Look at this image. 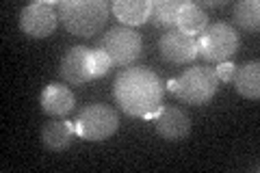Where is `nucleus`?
<instances>
[{
    "label": "nucleus",
    "instance_id": "ddd939ff",
    "mask_svg": "<svg viewBox=\"0 0 260 173\" xmlns=\"http://www.w3.org/2000/svg\"><path fill=\"white\" fill-rule=\"evenodd\" d=\"M111 11L121 22V26L135 28L152 18V0H115Z\"/></svg>",
    "mask_w": 260,
    "mask_h": 173
},
{
    "label": "nucleus",
    "instance_id": "423d86ee",
    "mask_svg": "<svg viewBox=\"0 0 260 173\" xmlns=\"http://www.w3.org/2000/svg\"><path fill=\"white\" fill-rule=\"evenodd\" d=\"M100 48H104V52L111 56L113 65H117V67H128L130 63L141 56L143 39H141V32H137L135 28L115 26L102 37Z\"/></svg>",
    "mask_w": 260,
    "mask_h": 173
},
{
    "label": "nucleus",
    "instance_id": "aec40b11",
    "mask_svg": "<svg viewBox=\"0 0 260 173\" xmlns=\"http://www.w3.org/2000/svg\"><path fill=\"white\" fill-rule=\"evenodd\" d=\"M202 9H215V7H225V0H200Z\"/></svg>",
    "mask_w": 260,
    "mask_h": 173
},
{
    "label": "nucleus",
    "instance_id": "2eb2a0df",
    "mask_svg": "<svg viewBox=\"0 0 260 173\" xmlns=\"http://www.w3.org/2000/svg\"><path fill=\"white\" fill-rule=\"evenodd\" d=\"M232 82L237 87L239 95L256 102L260 97V63L249 61L245 65H241V67H237V76H234Z\"/></svg>",
    "mask_w": 260,
    "mask_h": 173
},
{
    "label": "nucleus",
    "instance_id": "a211bd4d",
    "mask_svg": "<svg viewBox=\"0 0 260 173\" xmlns=\"http://www.w3.org/2000/svg\"><path fill=\"white\" fill-rule=\"evenodd\" d=\"M111 56L104 52V48H91L89 50V70L93 78H102L111 70Z\"/></svg>",
    "mask_w": 260,
    "mask_h": 173
},
{
    "label": "nucleus",
    "instance_id": "0eeeda50",
    "mask_svg": "<svg viewBox=\"0 0 260 173\" xmlns=\"http://www.w3.org/2000/svg\"><path fill=\"white\" fill-rule=\"evenodd\" d=\"M59 3H37L26 5L20 11V30L32 39L50 37L59 26Z\"/></svg>",
    "mask_w": 260,
    "mask_h": 173
},
{
    "label": "nucleus",
    "instance_id": "39448f33",
    "mask_svg": "<svg viewBox=\"0 0 260 173\" xmlns=\"http://www.w3.org/2000/svg\"><path fill=\"white\" fill-rule=\"evenodd\" d=\"M76 136L83 141H107L119 128V115L109 104H87L74 121Z\"/></svg>",
    "mask_w": 260,
    "mask_h": 173
},
{
    "label": "nucleus",
    "instance_id": "f03ea898",
    "mask_svg": "<svg viewBox=\"0 0 260 173\" xmlns=\"http://www.w3.org/2000/svg\"><path fill=\"white\" fill-rule=\"evenodd\" d=\"M56 9H59V22L70 35L95 37L111 15V3L107 0H61Z\"/></svg>",
    "mask_w": 260,
    "mask_h": 173
},
{
    "label": "nucleus",
    "instance_id": "4468645a",
    "mask_svg": "<svg viewBox=\"0 0 260 173\" xmlns=\"http://www.w3.org/2000/svg\"><path fill=\"white\" fill-rule=\"evenodd\" d=\"M208 26V13L202 9L198 3H184L178 11V20H176V28L184 32L189 37H195L200 32H204V28Z\"/></svg>",
    "mask_w": 260,
    "mask_h": 173
},
{
    "label": "nucleus",
    "instance_id": "7ed1b4c3",
    "mask_svg": "<svg viewBox=\"0 0 260 173\" xmlns=\"http://www.w3.org/2000/svg\"><path fill=\"white\" fill-rule=\"evenodd\" d=\"M221 82L217 80L215 70L206 65H195L184 70L180 76L167 82V91L174 93L178 100L191 106H204L217 95V89Z\"/></svg>",
    "mask_w": 260,
    "mask_h": 173
},
{
    "label": "nucleus",
    "instance_id": "6ab92c4d",
    "mask_svg": "<svg viewBox=\"0 0 260 173\" xmlns=\"http://www.w3.org/2000/svg\"><path fill=\"white\" fill-rule=\"evenodd\" d=\"M215 76L219 82H223V85H230L237 76V65L232 61H223V63H217V70H215Z\"/></svg>",
    "mask_w": 260,
    "mask_h": 173
},
{
    "label": "nucleus",
    "instance_id": "9d476101",
    "mask_svg": "<svg viewBox=\"0 0 260 173\" xmlns=\"http://www.w3.org/2000/svg\"><path fill=\"white\" fill-rule=\"evenodd\" d=\"M89 50L91 48L87 46H74L65 52L56 72L68 85H85V82L93 80L91 70H89Z\"/></svg>",
    "mask_w": 260,
    "mask_h": 173
},
{
    "label": "nucleus",
    "instance_id": "1a4fd4ad",
    "mask_svg": "<svg viewBox=\"0 0 260 173\" xmlns=\"http://www.w3.org/2000/svg\"><path fill=\"white\" fill-rule=\"evenodd\" d=\"M154 126L158 136L165 141H184L191 132V117L178 106H160Z\"/></svg>",
    "mask_w": 260,
    "mask_h": 173
},
{
    "label": "nucleus",
    "instance_id": "f3484780",
    "mask_svg": "<svg viewBox=\"0 0 260 173\" xmlns=\"http://www.w3.org/2000/svg\"><path fill=\"white\" fill-rule=\"evenodd\" d=\"M182 7V0H158L152 3V22L158 28H176V20H178V11Z\"/></svg>",
    "mask_w": 260,
    "mask_h": 173
},
{
    "label": "nucleus",
    "instance_id": "9b49d317",
    "mask_svg": "<svg viewBox=\"0 0 260 173\" xmlns=\"http://www.w3.org/2000/svg\"><path fill=\"white\" fill-rule=\"evenodd\" d=\"M42 111L50 117H65L74 111L76 106V97L72 93V89H68L61 82H50L48 87H44L42 91Z\"/></svg>",
    "mask_w": 260,
    "mask_h": 173
},
{
    "label": "nucleus",
    "instance_id": "20e7f679",
    "mask_svg": "<svg viewBox=\"0 0 260 173\" xmlns=\"http://www.w3.org/2000/svg\"><path fill=\"white\" fill-rule=\"evenodd\" d=\"M195 41H198V56H202L208 63L228 61L230 56L237 54L241 46L239 32L228 22L208 24L204 32H200V39H195Z\"/></svg>",
    "mask_w": 260,
    "mask_h": 173
},
{
    "label": "nucleus",
    "instance_id": "f8f14e48",
    "mask_svg": "<svg viewBox=\"0 0 260 173\" xmlns=\"http://www.w3.org/2000/svg\"><path fill=\"white\" fill-rule=\"evenodd\" d=\"M76 136L74 121H68L63 117H54L42 128V145L48 152H63L72 145Z\"/></svg>",
    "mask_w": 260,
    "mask_h": 173
},
{
    "label": "nucleus",
    "instance_id": "dca6fc26",
    "mask_svg": "<svg viewBox=\"0 0 260 173\" xmlns=\"http://www.w3.org/2000/svg\"><path fill=\"white\" fill-rule=\"evenodd\" d=\"M234 24L245 32H258L260 28V3L258 0H241L232 9Z\"/></svg>",
    "mask_w": 260,
    "mask_h": 173
},
{
    "label": "nucleus",
    "instance_id": "f257e3e1",
    "mask_svg": "<svg viewBox=\"0 0 260 173\" xmlns=\"http://www.w3.org/2000/svg\"><path fill=\"white\" fill-rule=\"evenodd\" d=\"M113 95L119 109L128 117L137 119H156L162 106L165 85L156 72L148 67H130L124 70L115 80Z\"/></svg>",
    "mask_w": 260,
    "mask_h": 173
},
{
    "label": "nucleus",
    "instance_id": "6e6552de",
    "mask_svg": "<svg viewBox=\"0 0 260 173\" xmlns=\"http://www.w3.org/2000/svg\"><path fill=\"white\" fill-rule=\"evenodd\" d=\"M158 52L162 61L169 65H184L198 59V41L195 37H189L178 28L167 30L158 39Z\"/></svg>",
    "mask_w": 260,
    "mask_h": 173
}]
</instances>
